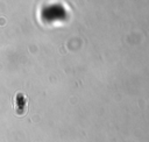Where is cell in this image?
<instances>
[{"label": "cell", "mask_w": 149, "mask_h": 142, "mask_svg": "<svg viewBox=\"0 0 149 142\" xmlns=\"http://www.w3.org/2000/svg\"><path fill=\"white\" fill-rule=\"evenodd\" d=\"M27 104H28V98L25 93L18 92L15 95L13 101V106L15 108V113L18 115H23L27 112Z\"/></svg>", "instance_id": "cell-1"}]
</instances>
